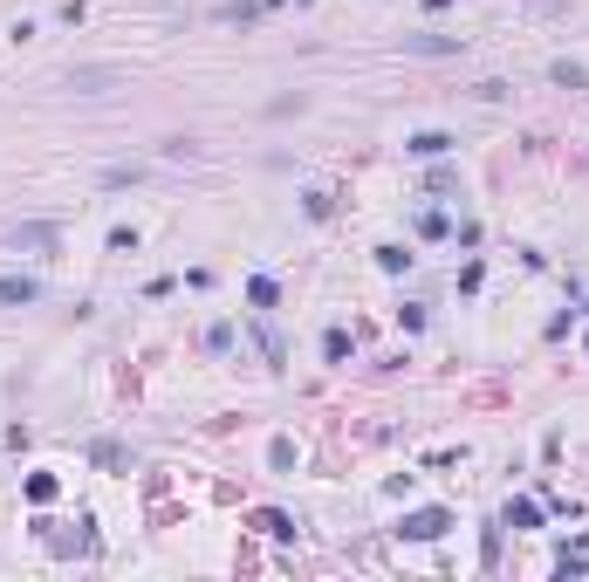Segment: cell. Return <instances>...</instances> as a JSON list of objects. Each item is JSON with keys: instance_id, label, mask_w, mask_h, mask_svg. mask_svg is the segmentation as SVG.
<instances>
[{"instance_id": "obj_1", "label": "cell", "mask_w": 589, "mask_h": 582, "mask_svg": "<svg viewBox=\"0 0 589 582\" xmlns=\"http://www.w3.org/2000/svg\"><path fill=\"white\" fill-rule=\"evenodd\" d=\"M0 302H35V281H0Z\"/></svg>"}]
</instances>
